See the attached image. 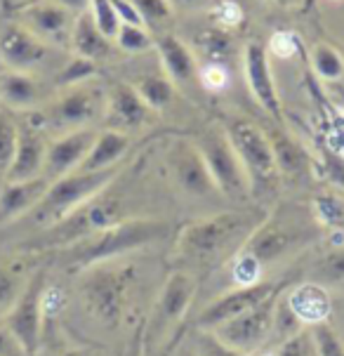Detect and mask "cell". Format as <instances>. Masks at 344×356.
<instances>
[{
  "mask_svg": "<svg viewBox=\"0 0 344 356\" xmlns=\"http://www.w3.org/2000/svg\"><path fill=\"white\" fill-rule=\"evenodd\" d=\"M267 215L269 210L264 208H234L189 222L172 243L174 264L194 276L231 262Z\"/></svg>",
  "mask_w": 344,
  "mask_h": 356,
  "instance_id": "obj_1",
  "label": "cell"
},
{
  "mask_svg": "<svg viewBox=\"0 0 344 356\" xmlns=\"http://www.w3.org/2000/svg\"><path fill=\"white\" fill-rule=\"evenodd\" d=\"M170 232L172 225L167 220L130 217V220L101 229V232L78 241L74 245L52 250V257L54 262H59L69 271H85L90 267H97V264L116 262V259L130 255V252L165 241L170 236Z\"/></svg>",
  "mask_w": 344,
  "mask_h": 356,
  "instance_id": "obj_2",
  "label": "cell"
},
{
  "mask_svg": "<svg viewBox=\"0 0 344 356\" xmlns=\"http://www.w3.org/2000/svg\"><path fill=\"white\" fill-rule=\"evenodd\" d=\"M81 274V295L90 314L106 325H118L123 321L130 293L140 276L137 267L130 262H106Z\"/></svg>",
  "mask_w": 344,
  "mask_h": 356,
  "instance_id": "obj_3",
  "label": "cell"
},
{
  "mask_svg": "<svg viewBox=\"0 0 344 356\" xmlns=\"http://www.w3.org/2000/svg\"><path fill=\"white\" fill-rule=\"evenodd\" d=\"M120 168H108V170H99V172L76 170L64 175V177L50 182L38 205L24 220H28L31 225L38 227V232H43V229L62 222L66 215H71L85 201L97 196L99 191H104L108 184L116 182Z\"/></svg>",
  "mask_w": 344,
  "mask_h": 356,
  "instance_id": "obj_4",
  "label": "cell"
},
{
  "mask_svg": "<svg viewBox=\"0 0 344 356\" xmlns=\"http://www.w3.org/2000/svg\"><path fill=\"white\" fill-rule=\"evenodd\" d=\"M224 132L236 152L240 165L247 175L250 191H269L279 182V168H276L274 149H271L267 130L243 118H234L224 125Z\"/></svg>",
  "mask_w": 344,
  "mask_h": 356,
  "instance_id": "obj_5",
  "label": "cell"
},
{
  "mask_svg": "<svg viewBox=\"0 0 344 356\" xmlns=\"http://www.w3.org/2000/svg\"><path fill=\"white\" fill-rule=\"evenodd\" d=\"M104 106H106L104 95H101L97 88L83 83V86L64 88L57 99H52L43 111H38V113L33 111L31 118L45 132L52 130V132L64 135V132L88 128V125L104 111Z\"/></svg>",
  "mask_w": 344,
  "mask_h": 356,
  "instance_id": "obj_6",
  "label": "cell"
},
{
  "mask_svg": "<svg viewBox=\"0 0 344 356\" xmlns=\"http://www.w3.org/2000/svg\"><path fill=\"white\" fill-rule=\"evenodd\" d=\"M198 154L203 156V163L208 168L210 177L217 186L220 194L234 201H243L252 194L247 175L240 165L236 152H234L231 142H229L224 128H210L203 130L194 142Z\"/></svg>",
  "mask_w": 344,
  "mask_h": 356,
  "instance_id": "obj_7",
  "label": "cell"
},
{
  "mask_svg": "<svg viewBox=\"0 0 344 356\" xmlns=\"http://www.w3.org/2000/svg\"><path fill=\"white\" fill-rule=\"evenodd\" d=\"M47 288V271L38 269L24 283L17 302L5 312V328L19 342L26 356H35L40 349V335H43V295Z\"/></svg>",
  "mask_w": 344,
  "mask_h": 356,
  "instance_id": "obj_8",
  "label": "cell"
},
{
  "mask_svg": "<svg viewBox=\"0 0 344 356\" xmlns=\"http://www.w3.org/2000/svg\"><path fill=\"white\" fill-rule=\"evenodd\" d=\"M198 283L196 276H191L189 271L172 269L167 274V279L163 281L156 302L151 307L149 321H147V340L156 342L161 340L165 333L177 325L186 316V312L191 309V302L196 298Z\"/></svg>",
  "mask_w": 344,
  "mask_h": 356,
  "instance_id": "obj_9",
  "label": "cell"
},
{
  "mask_svg": "<svg viewBox=\"0 0 344 356\" xmlns=\"http://www.w3.org/2000/svg\"><path fill=\"white\" fill-rule=\"evenodd\" d=\"M283 293V291H281ZM271 295L269 300L259 302L257 307L247 309L238 316L229 318V321L215 325L210 333H213L217 340L224 342L227 347L236 349L240 354H257L259 349L267 347L269 342V335H271V323H274V307H276V300L279 295Z\"/></svg>",
  "mask_w": 344,
  "mask_h": 356,
  "instance_id": "obj_10",
  "label": "cell"
},
{
  "mask_svg": "<svg viewBox=\"0 0 344 356\" xmlns=\"http://www.w3.org/2000/svg\"><path fill=\"white\" fill-rule=\"evenodd\" d=\"M306 241V234L302 232V225H288L286 220H281L279 215H267L264 222L259 225L255 232L247 236L243 243V248L238 252H243L257 262L262 269H267L269 264L279 262L286 255L302 245Z\"/></svg>",
  "mask_w": 344,
  "mask_h": 356,
  "instance_id": "obj_11",
  "label": "cell"
},
{
  "mask_svg": "<svg viewBox=\"0 0 344 356\" xmlns=\"http://www.w3.org/2000/svg\"><path fill=\"white\" fill-rule=\"evenodd\" d=\"M290 286L288 281H257L250 283V286H236V288H229L222 295H217L215 300H210L208 307L198 314L196 318V328L198 330H213L215 325L229 321V318L238 316L252 307H257L259 302L269 300L271 295L286 291Z\"/></svg>",
  "mask_w": 344,
  "mask_h": 356,
  "instance_id": "obj_12",
  "label": "cell"
},
{
  "mask_svg": "<svg viewBox=\"0 0 344 356\" xmlns=\"http://www.w3.org/2000/svg\"><path fill=\"white\" fill-rule=\"evenodd\" d=\"M54 47L45 45L17 19H0V66L22 74L35 71L50 59Z\"/></svg>",
  "mask_w": 344,
  "mask_h": 356,
  "instance_id": "obj_13",
  "label": "cell"
},
{
  "mask_svg": "<svg viewBox=\"0 0 344 356\" xmlns=\"http://www.w3.org/2000/svg\"><path fill=\"white\" fill-rule=\"evenodd\" d=\"M74 12L59 8L50 0H33V3L19 5L15 19L24 24L35 38H40L50 47H64L71 45V31L76 24Z\"/></svg>",
  "mask_w": 344,
  "mask_h": 356,
  "instance_id": "obj_14",
  "label": "cell"
},
{
  "mask_svg": "<svg viewBox=\"0 0 344 356\" xmlns=\"http://www.w3.org/2000/svg\"><path fill=\"white\" fill-rule=\"evenodd\" d=\"M95 140H97V130L83 128L74 132H64L57 140L47 142L43 177L47 182H54V179L64 177V175L76 172L83 165L85 156L90 154Z\"/></svg>",
  "mask_w": 344,
  "mask_h": 356,
  "instance_id": "obj_15",
  "label": "cell"
},
{
  "mask_svg": "<svg viewBox=\"0 0 344 356\" xmlns=\"http://www.w3.org/2000/svg\"><path fill=\"white\" fill-rule=\"evenodd\" d=\"M167 165H170L172 179L184 194L194 198H205L217 194V186L210 177L208 168L203 163V156L198 154L196 144L191 142H174L167 156Z\"/></svg>",
  "mask_w": 344,
  "mask_h": 356,
  "instance_id": "obj_16",
  "label": "cell"
},
{
  "mask_svg": "<svg viewBox=\"0 0 344 356\" xmlns=\"http://www.w3.org/2000/svg\"><path fill=\"white\" fill-rule=\"evenodd\" d=\"M47 140L45 130L33 118L19 120V137H17V152L5 182H26V179L43 177Z\"/></svg>",
  "mask_w": 344,
  "mask_h": 356,
  "instance_id": "obj_17",
  "label": "cell"
},
{
  "mask_svg": "<svg viewBox=\"0 0 344 356\" xmlns=\"http://www.w3.org/2000/svg\"><path fill=\"white\" fill-rule=\"evenodd\" d=\"M243 69H245V81L250 88V95L257 99V104L274 116L276 120H283L281 113V99H279V90H276L274 74H271V64H269V50L262 43H250L245 47L243 54Z\"/></svg>",
  "mask_w": 344,
  "mask_h": 356,
  "instance_id": "obj_18",
  "label": "cell"
},
{
  "mask_svg": "<svg viewBox=\"0 0 344 356\" xmlns=\"http://www.w3.org/2000/svg\"><path fill=\"white\" fill-rule=\"evenodd\" d=\"M286 300L304 328H311V325H318V323H328L335 309V302H333V298H330L328 288L318 286V283H313V281H300V283H295V286H288Z\"/></svg>",
  "mask_w": 344,
  "mask_h": 356,
  "instance_id": "obj_19",
  "label": "cell"
},
{
  "mask_svg": "<svg viewBox=\"0 0 344 356\" xmlns=\"http://www.w3.org/2000/svg\"><path fill=\"white\" fill-rule=\"evenodd\" d=\"M104 113L108 130H118L128 135L130 130H137L147 123L151 108L144 104L135 88L120 83V86H116L108 92Z\"/></svg>",
  "mask_w": 344,
  "mask_h": 356,
  "instance_id": "obj_20",
  "label": "cell"
},
{
  "mask_svg": "<svg viewBox=\"0 0 344 356\" xmlns=\"http://www.w3.org/2000/svg\"><path fill=\"white\" fill-rule=\"evenodd\" d=\"M45 102V86L33 74L0 69V106L12 113L35 111Z\"/></svg>",
  "mask_w": 344,
  "mask_h": 356,
  "instance_id": "obj_21",
  "label": "cell"
},
{
  "mask_svg": "<svg viewBox=\"0 0 344 356\" xmlns=\"http://www.w3.org/2000/svg\"><path fill=\"white\" fill-rule=\"evenodd\" d=\"M47 186H50V182L45 177L0 184V225L24 220L38 205Z\"/></svg>",
  "mask_w": 344,
  "mask_h": 356,
  "instance_id": "obj_22",
  "label": "cell"
},
{
  "mask_svg": "<svg viewBox=\"0 0 344 356\" xmlns=\"http://www.w3.org/2000/svg\"><path fill=\"white\" fill-rule=\"evenodd\" d=\"M156 47L161 52L163 74H165L174 86H191L198 78L196 59L177 35H163L156 40Z\"/></svg>",
  "mask_w": 344,
  "mask_h": 356,
  "instance_id": "obj_23",
  "label": "cell"
},
{
  "mask_svg": "<svg viewBox=\"0 0 344 356\" xmlns=\"http://www.w3.org/2000/svg\"><path fill=\"white\" fill-rule=\"evenodd\" d=\"M71 50H74L76 57L90 59V62H101V59L111 57V40L106 38L104 33L95 26L90 12H83V15L76 17L74 31H71Z\"/></svg>",
  "mask_w": 344,
  "mask_h": 356,
  "instance_id": "obj_24",
  "label": "cell"
},
{
  "mask_svg": "<svg viewBox=\"0 0 344 356\" xmlns=\"http://www.w3.org/2000/svg\"><path fill=\"white\" fill-rule=\"evenodd\" d=\"M130 149V137L125 132L118 130H104L97 132V140H95L92 149L85 156L83 165L78 170L85 172H99L108 170V168H118V161L128 154Z\"/></svg>",
  "mask_w": 344,
  "mask_h": 356,
  "instance_id": "obj_25",
  "label": "cell"
},
{
  "mask_svg": "<svg viewBox=\"0 0 344 356\" xmlns=\"http://www.w3.org/2000/svg\"><path fill=\"white\" fill-rule=\"evenodd\" d=\"M269 135L271 149H274V159H276V168H279V175H286V177H300V175L309 172V154L302 144L295 140L293 135H288L283 128H274Z\"/></svg>",
  "mask_w": 344,
  "mask_h": 356,
  "instance_id": "obj_26",
  "label": "cell"
},
{
  "mask_svg": "<svg viewBox=\"0 0 344 356\" xmlns=\"http://www.w3.org/2000/svg\"><path fill=\"white\" fill-rule=\"evenodd\" d=\"M323 288L344 293V243H337L313 259L309 269V279Z\"/></svg>",
  "mask_w": 344,
  "mask_h": 356,
  "instance_id": "obj_27",
  "label": "cell"
},
{
  "mask_svg": "<svg viewBox=\"0 0 344 356\" xmlns=\"http://www.w3.org/2000/svg\"><path fill=\"white\" fill-rule=\"evenodd\" d=\"M137 95L151 111H163L174 99V83L165 74H147L137 81Z\"/></svg>",
  "mask_w": 344,
  "mask_h": 356,
  "instance_id": "obj_28",
  "label": "cell"
},
{
  "mask_svg": "<svg viewBox=\"0 0 344 356\" xmlns=\"http://www.w3.org/2000/svg\"><path fill=\"white\" fill-rule=\"evenodd\" d=\"M17 137H19V118L10 108L0 106V182H5V175L15 159Z\"/></svg>",
  "mask_w": 344,
  "mask_h": 356,
  "instance_id": "obj_29",
  "label": "cell"
},
{
  "mask_svg": "<svg viewBox=\"0 0 344 356\" xmlns=\"http://www.w3.org/2000/svg\"><path fill=\"white\" fill-rule=\"evenodd\" d=\"M311 210L318 225L333 229V232L344 236V198L333 194H318L311 201Z\"/></svg>",
  "mask_w": 344,
  "mask_h": 356,
  "instance_id": "obj_30",
  "label": "cell"
},
{
  "mask_svg": "<svg viewBox=\"0 0 344 356\" xmlns=\"http://www.w3.org/2000/svg\"><path fill=\"white\" fill-rule=\"evenodd\" d=\"M311 66L313 71H316V76L321 78V81H340L344 76V59L342 54L333 50L330 45H316L311 52Z\"/></svg>",
  "mask_w": 344,
  "mask_h": 356,
  "instance_id": "obj_31",
  "label": "cell"
},
{
  "mask_svg": "<svg viewBox=\"0 0 344 356\" xmlns=\"http://www.w3.org/2000/svg\"><path fill=\"white\" fill-rule=\"evenodd\" d=\"M97 71V64L90 62V59H83V57H71L62 69L57 71V78H54V86L57 88H74V86H83L88 83L90 78L95 76Z\"/></svg>",
  "mask_w": 344,
  "mask_h": 356,
  "instance_id": "obj_32",
  "label": "cell"
},
{
  "mask_svg": "<svg viewBox=\"0 0 344 356\" xmlns=\"http://www.w3.org/2000/svg\"><path fill=\"white\" fill-rule=\"evenodd\" d=\"M90 17H92L95 26L106 35L108 40H116L120 19L118 12L113 8V0H90Z\"/></svg>",
  "mask_w": 344,
  "mask_h": 356,
  "instance_id": "obj_33",
  "label": "cell"
},
{
  "mask_svg": "<svg viewBox=\"0 0 344 356\" xmlns=\"http://www.w3.org/2000/svg\"><path fill=\"white\" fill-rule=\"evenodd\" d=\"M311 335L316 342V352L318 356H344V337L328 323H318L311 325Z\"/></svg>",
  "mask_w": 344,
  "mask_h": 356,
  "instance_id": "obj_34",
  "label": "cell"
},
{
  "mask_svg": "<svg viewBox=\"0 0 344 356\" xmlns=\"http://www.w3.org/2000/svg\"><path fill=\"white\" fill-rule=\"evenodd\" d=\"M276 352V356H318L316 352V342L309 328H302L300 333L290 335L288 340H283L281 345L271 347Z\"/></svg>",
  "mask_w": 344,
  "mask_h": 356,
  "instance_id": "obj_35",
  "label": "cell"
},
{
  "mask_svg": "<svg viewBox=\"0 0 344 356\" xmlns=\"http://www.w3.org/2000/svg\"><path fill=\"white\" fill-rule=\"evenodd\" d=\"M120 50L125 52H144L154 45V38L144 26H130V24H120L116 35Z\"/></svg>",
  "mask_w": 344,
  "mask_h": 356,
  "instance_id": "obj_36",
  "label": "cell"
},
{
  "mask_svg": "<svg viewBox=\"0 0 344 356\" xmlns=\"http://www.w3.org/2000/svg\"><path fill=\"white\" fill-rule=\"evenodd\" d=\"M135 5V10L140 12L144 26H158L161 22H167L172 15L170 0H130Z\"/></svg>",
  "mask_w": 344,
  "mask_h": 356,
  "instance_id": "obj_37",
  "label": "cell"
},
{
  "mask_svg": "<svg viewBox=\"0 0 344 356\" xmlns=\"http://www.w3.org/2000/svg\"><path fill=\"white\" fill-rule=\"evenodd\" d=\"M24 283L26 281H22V276L15 269L0 264V312H8L17 302Z\"/></svg>",
  "mask_w": 344,
  "mask_h": 356,
  "instance_id": "obj_38",
  "label": "cell"
},
{
  "mask_svg": "<svg viewBox=\"0 0 344 356\" xmlns=\"http://www.w3.org/2000/svg\"><path fill=\"white\" fill-rule=\"evenodd\" d=\"M194 356H247L240 354L236 349L227 347L224 342H220L210 330H198L194 333Z\"/></svg>",
  "mask_w": 344,
  "mask_h": 356,
  "instance_id": "obj_39",
  "label": "cell"
},
{
  "mask_svg": "<svg viewBox=\"0 0 344 356\" xmlns=\"http://www.w3.org/2000/svg\"><path fill=\"white\" fill-rule=\"evenodd\" d=\"M198 81H201L203 88L213 90V92H217V90H224L227 83H229V76L227 71L222 69L220 64H208L205 69H201V74H198Z\"/></svg>",
  "mask_w": 344,
  "mask_h": 356,
  "instance_id": "obj_40",
  "label": "cell"
},
{
  "mask_svg": "<svg viewBox=\"0 0 344 356\" xmlns=\"http://www.w3.org/2000/svg\"><path fill=\"white\" fill-rule=\"evenodd\" d=\"M113 8L118 12V19L120 24H130V26H144L140 12L135 10V5L130 0H113Z\"/></svg>",
  "mask_w": 344,
  "mask_h": 356,
  "instance_id": "obj_41",
  "label": "cell"
},
{
  "mask_svg": "<svg viewBox=\"0 0 344 356\" xmlns=\"http://www.w3.org/2000/svg\"><path fill=\"white\" fill-rule=\"evenodd\" d=\"M0 356H26L8 328H0Z\"/></svg>",
  "mask_w": 344,
  "mask_h": 356,
  "instance_id": "obj_42",
  "label": "cell"
},
{
  "mask_svg": "<svg viewBox=\"0 0 344 356\" xmlns=\"http://www.w3.org/2000/svg\"><path fill=\"white\" fill-rule=\"evenodd\" d=\"M295 50V40L290 33H276L271 40V52H276L279 57H290V52Z\"/></svg>",
  "mask_w": 344,
  "mask_h": 356,
  "instance_id": "obj_43",
  "label": "cell"
},
{
  "mask_svg": "<svg viewBox=\"0 0 344 356\" xmlns=\"http://www.w3.org/2000/svg\"><path fill=\"white\" fill-rule=\"evenodd\" d=\"M50 3H57L59 8L74 12V15H83L90 10V0H50Z\"/></svg>",
  "mask_w": 344,
  "mask_h": 356,
  "instance_id": "obj_44",
  "label": "cell"
},
{
  "mask_svg": "<svg viewBox=\"0 0 344 356\" xmlns=\"http://www.w3.org/2000/svg\"><path fill=\"white\" fill-rule=\"evenodd\" d=\"M220 15H224L222 19H224L227 24H238L240 22V10H238V5H234V3H224V5H222Z\"/></svg>",
  "mask_w": 344,
  "mask_h": 356,
  "instance_id": "obj_45",
  "label": "cell"
},
{
  "mask_svg": "<svg viewBox=\"0 0 344 356\" xmlns=\"http://www.w3.org/2000/svg\"><path fill=\"white\" fill-rule=\"evenodd\" d=\"M330 318H337V325H333V323H330V325H333L337 333H340V335L344 337V302H342L340 307H335V309H333V316H330Z\"/></svg>",
  "mask_w": 344,
  "mask_h": 356,
  "instance_id": "obj_46",
  "label": "cell"
},
{
  "mask_svg": "<svg viewBox=\"0 0 344 356\" xmlns=\"http://www.w3.org/2000/svg\"><path fill=\"white\" fill-rule=\"evenodd\" d=\"M340 135H342V140H344V130H340ZM330 152H335V154H340L342 156V149H344V142H335V144H330Z\"/></svg>",
  "mask_w": 344,
  "mask_h": 356,
  "instance_id": "obj_47",
  "label": "cell"
},
{
  "mask_svg": "<svg viewBox=\"0 0 344 356\" xmlns=\"http://www.w3.org/2000/svg\"><path fill=\"white\" fill-rule=\"evenodd\" d=\"M279 5H283V8H295V5H300L302 0H276Z\"/></svg>",
  "mask_w": 344,
  "mask_h": 356,
  "instance_id": "obj_48",
  "label": "cell"
},
{
  "mask_svg": "<svg viewBox=\"0 0 344 356\" xmlns=\"http://www.w3.org/2000/svg\"><path fill=\"white\" fill-rule=\"evenodd\" d=\"M252 356H276V352L271 347H264V349H259V352L252 354Z\"/></svg>",
  "mask_w": 344,
  "mask_h": 356,
  "instance_id": "obj_49",
  "label": "cell"
},
{
  "mask_svg": "<svg viewBox=\"0 0 344 356\" xmlns=\"http://www.w3.org/2000/svg\"><path fill=\"white\" fill-rule=\"evenodd\" d=\"M179 5H198V3H203V0H177Z\"/></svg>",
  "mask_w": 344,
  "mask_h": 356,
  "instance_id": "obj_50",
  "label": "cell"
},
{
  "mask_svg": "<svg viewBox=\"0 0 344 356\" xmlns=\"http://www.w3.org/2000/svg\"><path fill=\"white\" fill-rule=\"evenodd\" d=\"M337 97L342 99V106H344V90H337Z\"/></svg>",
  "mask_w": 344,
  "mask_h": 356,
  "instance_id": "obj_51",
  "label": "cell"
},
{
  "mask_svg": "<svg viewBox=\"0 0 344 356\" xmlns=\"http://www.w3.org/2000/svg\"><path fill=\"white\" fill-rule=\"evenodd\" d=\"M17 5H26V3H33V0H15Z\"/></svg>",
  "mask_w": 344,
  "mask_h": 356,
  "instance_id": "obj_52",
  "label": "cell"
},
{
  "mask_svg": "<svg viewBox=\"0 0 344 356\" xmlns=\"http://www.w3.org/2000/svg\"><path fill=\"white\" fill-rule=\"evenodd\" d=\"M66 356H81V354H66Z\"/></svg>",
  "mask_w": 344,
  "mask_h": 356,
  "instance_id": "obj_53",
  "label": "cell"
},
{
  "mask_svg": "<svg viewBox=\"0 0 344 356\" xmlns=\"http://www.w3.org/2000/svg\"><path fill=\"white\" fill-rule=\"evenodd\" d=\"M182 356H194V354H182Z\"/></svg>",
  "mask_w": 344,
  "mask_h": 356,
  "instance_id": "obj_54",
  "label": "cell"
},
{
  "mask_svg": "<svg viewBox=\"0 0 344 356\" xmlns=\"http://www.w3.org/2000/svg\"><path fill=\"white\" fill-rule=\"evenodd\" d=\"M0 69H3V66H0Z\"/></svg>",
  "mask_w": 344,
  "mask_h": 356,
  "instance_id": "obj_55",
  "label": "cell"
},
{
  "mask_svg": "<svg viewBox=\"0 0 344 356\" xmlns=\"http://www.w3.org/2000/svg\"><path fill=\"white\" fill-rule=\"evenodd\" d=\"M0 184H3V182H0Z\"/></svg>",
  "mask_w": 344,
  "mask_h": 356,
  "instance_id": "obj_56",
  "label": "cell"
}]
</instances>
